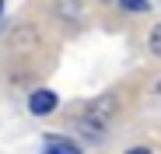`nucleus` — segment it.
I'll list each match as a JSON object with an SVG mask.
<instances>
[{
  "label": "nucleus",
  "instance_id": "f257e3e1",
  "mask_svg": "<svg viewBox=\"0 0 161 154\" xmlns=\"http://www.w3.org/2000/svg\"><path fill=\"white\" fill-rule=\"evenodd\" d=\"M116 109H119V105H116V98H112V95H102V98L88 102L84 112H80V119H77L80 133L91 137V140H102V137H105V126H109L112 116H116Z\"/></svg>",
  "mask_w": 161,
  "mask_h": 154
},
{
  "label": "nucleus",
  "instance_id": "f03ea898",
  "mask_svg": "<svg viewBox=\"0 0 161 154\" xmlns=\"http://www.w3.org/2000/svg\"><path fill=\"white\" fill-rule=\"evenodd\" d=\"M56 105H60V98H56V91H49V88H39V91H32V98H28V112H32V116H49Z\"/></svg>",
  "mask_w": 161,
  "mask_h": 154
},
{
  "label": "nucleus",
  "instance_id": "7ed1b4c3",
  "mask_svg": "<svg viewBox=\"0 0 161 154\" xmlns=\"http://www.w3.org/2000/svg\"><path fill=\"white\" fill-rule=\"evenodd\" d=\"M80 4L77 0H56V18L60 21H70V25H80Z\"/></svg>",
  "mask_w": 161,
  "mask_h": 154
},
{
  "label": "nucleus",
  "instance_id": "20e7f679",
  "mask_svg": "<svg viewBox=\"0 0 161 154\" xmlns=\"http://www.w3.org/2000/svg\"><path fill=\"white\" fill-rule=\"evenodd\" d=\"M46 151H56V154H80V144L70 137H46Z\"/></svg>",
  "mask_w": 161,
  "mask_h": 154
},
{
  "label": "nucleus",
  "instance_id": "39448f33",
  "mask_svg": "<svg viewBox=\"0 0 161 154\" xmlns=\"http://www.w3.org/2000/svg\"><path fill=\"white\" fill-rule=\"evenodd\" d=\"M119 7H123V11H130V14H147V11H151L147 0H119Z\"/></svg>",
  "mask_w": 161,
  "mask_h": 154
},
{
  "label": "nucleus",
  "instance_id": "423d86ee",
  "mask_svg": "<svg viewBox=\"0 0 161 154\" xmlns=\"http://www.w3.org/2000/svg\"><path fill=\"white\" fill-rule=\"evenodd\" d=\"M147 46H151V53H154V56H161V25H154V28H151Z\"/></svg>",
  "mask_w": 161,
  "mask_h": 154
},
{
  "label": "nucleus",
  "instance_id": "0eeeda50",
  "mask_svg": "<svg viewBox=\"0 0 161 154\" xmlns=\"http://www.w3.org/2000/svg\"><path fill=\"white\" fill-rule=\"evenodd\" d=\"M0 18H4V0H0Z\"/></svg>",
  "mask_w": 161,
  "mask_h": 154
},
{
  "label": "nucleus",
  "instance_id": "6e6552de",
  "mask_svg": "<svg viewBox=\"0 0 161 154\" xmlns=\"http://www.w3.org/2000/svg\"><path fill=\"white\" fill-rule=\"evenodd\" d=\"M154 91H158V95H161V81H158V88H154Z\"/></svg>",
  "mask_w": 161,
  "mask_h": 154
}]
</instances>
